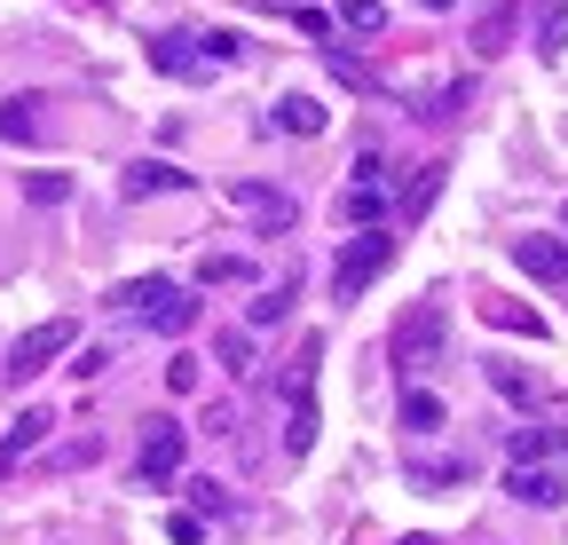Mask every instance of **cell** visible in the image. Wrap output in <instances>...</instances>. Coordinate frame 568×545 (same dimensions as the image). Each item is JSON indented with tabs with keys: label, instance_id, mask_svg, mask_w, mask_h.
Segmentation results:
<instances>
[{
	"label": "cell",
	"instance_id": "1",
	"mask_svg": "<svg viewBox=\"0 0 568 545\" xmlns=\"http://www.w3.org/2000/svg\"><path fill=\"white\" fill-rule=\"evenodd\" d=\"M395 230H355V238H339V261H332V293L339 301H364L379 277H387V261H395Z\"/></svg>",
	"mask_w": 568,
	"mask_h": 545
},
{
	"label": "cell",
	"instance_id": "2",
	"mask_svg": "<svg viewBox=\"0 0 568 545\" xmlns=\"http://www.w3.org/2000/svg\"><path fill=\"white\" fill-rule=\"evenodd\" d=\"M119 309H134L151 332H166V340H182L190 324H197V293L190 285H174V277H151V285H119L111 293Z\"/></svg>",
	"mask_w": 568,
	"mask_h": 545
},
{
	"label": "cell",
	"instance_id": "3",
	"mask_svg": "<svg viewBox=\"0 0 568 545\" xmlns=\"http://www.w3.org/2000/svg\"><path fill=\"white\" fill-rule=\"evenodd\" d=\"M443 340H450V309L443 301H410L403 324H395V372H426L443 356Z\"/></svg>",
	"mask_w": 568,
	"mask_h": 545
},
{
	"label": "cell",
	"instance_id": "4",
	"mask_svg": "<svg viewBox=\"0 0 568 545\" xmlns=\"http://www.w3.org/2000/svg\"><path fill=\"white\" fill-rule=\"evenodd\" d=\"M316 364H324V340H301V364H293V412H284V451H316Z\"/></svg>",
	"mask_w": 568,
	"mask_h": 545
},
{
	"label": "cell",
	"instance_id": "5",
	"mask_svg": "<svg viewBox=\"0 0 568 545\" xmlns=\"http://www.w3.org/2000/svg\"><path fill=\"white\" fill-rule=\"evenodd\" d=\"M182 443H190V427L159 412L151 427H142V466H134V483H142V491H166L174 474H182Z\"/></svg>",
	"mask_w": 568,
	"mask_h": 545
},
{
	"label": "cell",
	"instance_id": "6",
	"mask_svg": "<svg viewBox=\"0 0 568 545\" xmlns=\"http://www.w3.org/2000/svg\"><path fill=\"white\" fill-rule=\"evenodd\" d=\"M71 340H80V324L71 316H48V324H32L24 340H17V356H9V380L24 387V380H40L55 356H71Z\"/></svg>",
	"mask_w": 568,
	"mask_h": 545
},
{
	"label": "cell",
	"instance_id": "7",
	"mask_svg": "<svg viewBox=\"0 0 568 545\" xmlns=\"http://www.w3.org/2000/svg\"><path fill=\"white\" fill-rule=\"evenodd\" d=\"M230 206H245L261 222V238H284V230L301 222V198L293 190H268V182H230Z\"/></svg>",
	"mask_w": 568,
	"mask_h": 545
},
{
	"label": "cell",
	"instance_id": "8",
	"mask_svg": "<svg viewBox=\"0 0 568 545\" xmlns=\"http://www.w3.org/2000/svg\"><path fill=\"white\" fill-rule=\"evenodd\" d=\"M166 190H190V174L166 166V159H134V166L119 174V198H166Z\"/></svg>",
	"mask_w": 568,
	"mask_h": 545
},
{
	"label": "cell",
	"instance_id": "9",
	"mask_svg": "<svg viewBox=\"0 0 568 545\" xmlns=\"http://www.w3.org/2000/svg\"><path fill=\"white\" fill-rule=\"evenodd\" d=\"M514 261L529 269L537 285H568V238H521V245H514Z\"/></svg>",
	"mask_w": 568,
	"mask_h": 545
},
{
	"label": "cell",
	"instance_id": "10",
	"mask_svg": "<svg viewBox=\"0 0 568 545\" xmlns=\"http://www.w3.org/2000/svg\"><path fill=\"white\" fill-rule=\"evenodd\" d=\"M514 17H521V0H489V9L474 17V55H506L514 48Z\"/></svg>",
	"mask_w": 568,
	"mask_h": 545
},
{
	"label": "cell",
	"instance_id": "11",
	"mask_svg": "<svg viewBox=\"0 0 568 545\" xmlns=\"http://www.w3.org/2000/svg\"><path fill=\"white\" fill-rule=\"evenodd\" d=\"M151 63H159L166 80H213V63L197 55V40H174V32H166V40H151Z\"/></svg>",
	"mask_w": 568,
	"mask_h": 545
},
{
	"label": "cell",
	"instance_id": "12",
	"mask_svg": "<svg viewBox=\"0 0 568 545\" xmlns=\"http://www.w3.org/2000/svg\"><path fill=\"white\" fill-rule=\"evenodd\" d=\"M545 458H568V420H552V427H514V466H545Z\"/></svg>",
	"mask_w": 568,
	"mask_h": 545
},
{
	"label": "cell",
	"instance_id": "13",
	"mask_svg": "<svg viewBox=\"0 0 568 545\" xmlns=\"http://www.w3.org/2000/svg\"><path fill=\"white\" fill-rule=\"evenodd\" d=\"M506 491H514L521 506H560V498H568V483H560L552 466H514V474H506Z\"/></svg>",
	"mask_w": 568,
	"mask_h": 545
},
{
	"label": "cell",
	"instance_id": "14",
	"mask_svg": "<svg viewBox=\"0 0 568 545\" xmlns=\"http://www.w3.org/2000/svg\"><path fill=\"white\" fill-rule=\"evenodd\" d=\"M339 214H347L355 230H379V222H387V190H379V182H347V190H339Z\"/></svg>",
	"mask_w": 568,
	"mask_h": 545
},
{
	"label": "cell",
	"instance_id": "15",
	"mask_svg": "<svg viewBox=\"0 0 568 545\" xmlns=\"http://www.w3.org/2000/svg\"><path fill=\"white\" fill-rule=\"evenodd\" d=\"M284 309H293V269L261 293V301H245V332H268V324H284Z\"/></svg>",
	"mask_w": 568,
	"mask_h": 545
},
{
	"label": "cell",
	"instance_id": "16",
	"mask_svg": "<svg viewBox=\"0 0 568 545\" xmlns=\"http://www.w3.org/2000/svg\"><path fill=\"white\" fill-rule=\"evenodd\" d=\"M443 427V395L435 387H403V435H435Z\"/></svg>",
	"mask_w": 568,
	"mask_h": 545
},
{
	"label": "cell",
	"instance_id": "17",
	"mask_svg": "<svg viewBox=\"0 0 568 545\" xmlns=\"http://www.w3.org/2000/svg\"><path fill=\"white\" fill-rule=\"evenodd\" d=\"M48 427H55L48 412H24V420L9 427V443H0V474H9V466H17L24 451H40V443H48Z\"/></svg>",
	"mask_w": 568,
	"mask_h": 545
},
{
	"label": "cell",
	"instance_id": "18",
	"mask_svg": "<svg viewBox=\"0 0 568 545\" xmlns=\"http://www.w3.org/2000/svg\"><path fill=\"white\" fill-rule=\"evenodd\" d=\"M0 134H9V143H32V134H40V95H9V103H0Z\"/></svg>",
	"mask_w": 568,
	"mask_h": 545
},
{
	"label": "cell",
	"instance_id": "19",
	"mask_svg": "<svg viewBox=\"0 0 568 545\" xmlns=\"http://www.w3.org/2000/svg\"><path fill=\"white\" fill-rule=\"evenodd\" d=\"M276 127H284V134H324V103H316V95H284V103H276Z\"/></svg>",
	"mask_w": 568,
	"mask_h": 545
},
{
	"label": "cell",
	"instance_id": "20",
	"mask_svg": "<svg viewBox=\"0 0 568 545\" xmlns=\"http://www.w3.org/2000/svg\"><path fill=\"white\" fill-rule=\"evenodd\" d=\"M339 32L379 40V32H387V9H379V0H339Z\"/></svg>",
	"mask_w": 568,
	"mask_h": 545
},
{
	"label": "cell",
	"instance_id": "21",
	"mask_svg": "<svg viewBox=\"0 0 568 545\" xmlns=\"http://www.w3.org/2000/svg\"><path fill=\"white\" fill-rule=\"evenodd\" d=\"M537 55H568V0H545V17H537Z\"/></svg>",
	"mask_w": 568,
	"mask_h": 545
},
{
	"label": "cell",
	"instance_id": "22",
	"mask_svg": "<svg viewBox=\"0 0 568 545\" xmlns=\"http://www.w3.org/2000/svg\"><path fill=\"white\" fill-rule=\"evenodd\" d=\"M481 316H489V324H506V332H529V340L545 332V316H537V309H514V301H481Z\"/></svg>",
	"mask_w": 568,
	"mask_h": 545
},
{
	"label": "cell",
	"instance_id": "23",
	"mask_svg": "<svg viewBox=\"0 0 568 545\" xmlns=\"http://www.w3.org/2000/svg\"><path fill=\"white\" fill-rule=\"evenodd\" d=\"M489 387L506 395V403H529V395H537V380H529L521 364H489Z\"/></svg>",
	"mask_w": 568,
	"mask_h": 545
},
{
	"label": "cell",
	"instance_id": "24",
	"mask_svg": "<svg viewBox=\"0 0 568 545\" xmlns=\"http://www.w3.org/2000/svg\"><path fill=\"white\" fill-rule=\"evenodd\" d=\"M213 356H222V372L245 380V372H253V340H245V332H222V340H213Z\"/></svg>",
	"mask_w": 568,
	"mask_h": 545
},
{
	"label": "cell",
	"instance_id": "25",
	"mask_svg": "<svg viewBox=\"0 0 568 545\" xmlns=\"http://www.w3.org/2000/svg\"><path fill=\"white\" fill-rule=\"evenodd\" d=\"M24 198H32V206H63V198H71V174H24Z\"/></svg>",
	"mask_w": 568,
	"mask_h": 545
},
{
	"label": "cell",
	"instance_id": "26",
	"mask_svg": "<svg viewBox=\"0 0 568 545\" xmlns=\"http://www.w3.org/2000/svg\"><path fill=\"white\" fill-rule=\"evenodd\" d=\"M435 190H443V166H418V182H410V198H403V222L435 206Z\"/></svg>",
	"mask_w": 568,
	"mask_h": 545
},
{
	"label": "cell",
	"instance_id": "27",
	"mask_svg": "<svg viewBox=\"0 0 568 545\" xmlns=\"http://www.w3.org/2000/svg\"><path fill=\"white\" fill-rule=\"evenodd\" d=\"M205 285H237V277H253V269L237 261V253H205V269H197Z\"/></svg>",
	"mask_w": 568,
	"mask_h": 545
},
{
	"label": "cell",
	"instance_id": "28",
	"mask_svg": "<svg viewBox=\"0 0 568 545\" xmlns=\"http://www.w3.org/2000/svg\"><path fill=\"white\" fill-rule=\"evenodd\" d=\"M166 387H174V395H197V356H174V364H166Z\"/></svg>",
	"mask_w": 568,
	"mask_h": 545
},
{
	"label": "cell",
	"instance_id": "29",
	"mask_svg": "<svg viewBox=\"0 0 568 545\" xmlns=\"http://www.w3.org/2000/svg\"><path fill=\"white\" fill-rule=\"evenodd\" d=\"M166 529H174V545H205V522H197V514H174Z\"/></svg>",
	"mask_w": 568,
	"mask_h": 545
},
{
	"label": "cell",
	"instance_id": "30",
	"mask_svg": "<svg viewBox=\"0 0 568 545\" xmlns=\"http://www.w3.org/2000/svg\"><path fill=\"white\" fill-rule=\"evenodd\" d=\"M426 9H458V0H426Z\"/></svg>",
	"mask_w": 568,
	"mask_h": 545
}]
</instances>
